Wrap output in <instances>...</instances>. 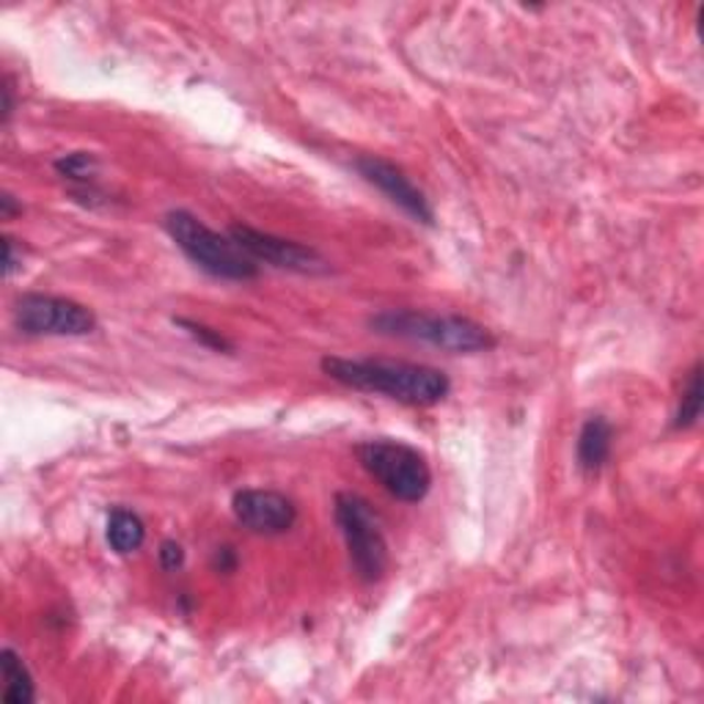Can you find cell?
<instances>
[{"label": "cell", "instance_id": "obj_16", "mask_svg": "<svg viewBox=\"0 0 704 704\" xmlns=\"http://www.w3.org/2000/svg\"><path fill=\"white\" fill-rule=\"evenodd\" d=\"M182 561H185L182 544L174 542V539H165V542L160 544V564H163L165 570H176V566H182Z\"/></svg>", "mask_w": 704, "mask_h": 704}, {"label": "cell", "instance_id": "obj_12", "mask_svg": "<svg viewBox=\"0 0 704 704\" xmlns=\"http://www.w3.org/2000/svg\"><path fill=\"white\" fill-rule=\"evenodd\" d=\"M146 539L143 520L130 509H113L108 517V544L119 556L135 553Z\"/></svg>", "mask_w": 704, "mask_h": 704}, {"label": "cell", "instance_id": "obj_9", "mask_svg": "<svg viewBox=\"0 0 704 704\" xmlns=\"http://www.w3.org/2000/svg\"><path fill=\"white\" fill-rule=\"evenodd\" d=\"M231 509L242 528L264 537L289 531L297 520L295 504L275 490H240L231 501Z\"/></svg>", "mask_w": 704, "mask_h": 704}, {"label": "cell", "instance_id": "obj_10", "mask_svg": "<svg viewBox=\"0 0 704 704\" xmlns=\"http://www.w3.org/2000/svg\"><path fill=\"white\" fill-rule=\"evenodd\" d=\"M610 443H614V427L608 418L592 416L578 435V465L586 473H597L608 462Z\"/></svg>", "mask_w": 704, "mask_h": 704}, {"label": "cell", "instance_id": "obj_3", "mask_svg": "<svg viewBox=\"0 0 704 704\" xmlns=\"http://www.w3.org/2000/svg\"><path fill=\"white\" fill-rule=\"evenodd\" d=\"M163 223L176 248L204 273L226 280H251L258 275V264L231 237L212 231L187 209H174Z\"/></svg>", "mask_w": 704, "mask_h": 704}, {"label": "cell", "instance_id": "obj_13", "mask_svg": "<svg viewBox=\"0 0 704 704\" xmlns=\"http://www.w3.org/2000/svg\"><path fill=\"white\" fill-rule=\"evenodd\" d=\"M702 366H693L691 377H688V385L685 391H682V402H680V410H676L674 416V427L676 429H685V427H693V424L698 421V416H702Z\"/></svg>", "mask_w": 704, "mask_h": 704}, {"label": "cell", "instance_id": "obj_11", "mask_svg": "<svg viewBox=\"0 0 704 704\" xmlns=\"http://www.w3.org/2000/svg\"><path fill=\"white\" fill-rule=\"evenodd\" d=\"M0 669H3V702L6 704H31L36 698L33 691V676L28 666L22 663L20 654L14 649H3L0 652Z\"/></svg>", "mask_w": 704, "mask_h": 704}, {"label": "cell", "instance_id": "obj_2", "mask_svg": "<svg viewBox=\"0 0 704 704\" xmlns=\"http://www.w3.org/2000/svg\"><path fill=\"white\" fill-rule=\"evenodd\" d=\"M369 328L380 336L405 341H421L446 352H487L495 336L484 324L457 314H429L416 308H388L369 319Z\"/></svg>", "mask_w": 704, "mask_h": 704}, {"label": "cell", "instance_id": "obj_14", "mask_svg": "<svg viewBox=\"0 0 704 704\" xmlns=\"http://www.w3.org/2000/svg\"><path fill=\"white\" fill-rule=\"evenodd\" d=\"M55 170H58L64 179L80 182V185H88L97 174V157L91 152H72L64 154L61 160H55Z\"/></svg>", "mask_w": 704, "mask_h": 704}, {"label": "cell", "instance_id": "obj_20", "mask_svg": "<svg viewBox=\"0 0 704 704\" xmlns=\"http://www.w3.org/2000/svg\"><path fill=\"white\" fill-rule=\"evenodd\" d=\"M16 204H14V196H9V193H3V198H0V215H3V220H9L11 215L16 212Z\"/></svg>", "mask_w": 704, "mask_h": 704}, {"label": "cell", "instance_id": "obj_4", "mask_svg": "<svg viewBox=\"0 0 704 704\" xmlns=\"http://www.w3.org/2000/svg\"><path fill=\"white\" fill-rule=\"evenodd\" d=\"M358 460L363 471L388 495L402 504H418L432 487V471L427 457L402 440L377 438L358 446Z\"/></svg>", "mask_w": 704, "mask_h": 704}, {"label": "cell", "instance_id": "obj_7", "mask_svg": "<svg viewBox=\"0 0 704 704\" xmlns=\"http://www.w3.org/2000/svg\"><path fill=\"white\" fill-rule=\"evenodd\" d=\"M229 237L253 258V262L273 264V267L292 270V273H328V262L319 256L314 248L302 245V242L284 240V237L267 234V231L251 229L245 223H234L229 229Z\"/></svg>", "mask_w": 704, "mask_h": 704}, {"label": "cell", "instance_id": "obj_19", "mask_svg": "<svg viewBox=\"0 0 704 704\" xmlns=\"http://www.w3.org/2000/svg\"><path fill=\"white\" fill-rule=\"evenodd\" d=\"M215 564L223 572L231 570V566H234V553H231V548H220L218 556H215Z\"/></svg>", "mask_w": 704, "mask_h": 704}, {"label": "cell", "instance_id": "obj_18", "mask_svg": "<svg viewBox=\"0 0 704 704\" xmlns=\"http://www.w3.org/2000/svg\"><path fill=\"white\" fill-rule=\"evenodd\" d=\"M0 94H3V124H9V119H11V113H14V97H11V86H9V80L3 82V88H0Z\"/></svg>", "mask_w": 704, "mask_h": 704}, {"label": "cell", "instance_id": "obj_6", "mask_svg": "<svg viewBox=\"0 0 704 704\" xmlns=\"http://www.w3.org/2000/svg\"><path fill=\"white\" fill-rule=\"evenodd\" d=\"M14 324L25 336H88L97 328V317L69 297L22 295L14 302Z\"/></svg>", "mask_w": 704, "mask_h": 704}, {"label": "cell", "instance_id": "obj_5", "mask_svg": "<svg viewBox=\"0 0 704 704\" xmlns=\"http://www.w3.org/2000/svg\"><path fill=\"white\" fill-rule=\"evenodd\" d=\"M336 526L346 542L350 564L363 583H374L388 570V542L372 504L355 493L336 495Z\"/></svg>", "mask_w": 704, "mask_h": 704}, {"label": "cell", "instance_id": "obj_1", "mask_svg": "<svg viewBox=\"0 0 704 704\" xmlns=\"http://www.w3.org/2000/svg\"><path fill=\"white\" fill-rule=\"evenodd\" d=\"M322 372L344 388L383 394L413 407L438 405L449 396L451 380L427 363L385 361V358H322Z\"/></svg>", "mask_w": 704, "mask_h": 704}, {"label": "cell", "instance_id": "obj_17", "mask_svg": "<svg viewBox=\"0 0 704 704\" xmlns=\"http://www.w3.org/2000/svg\"><path fill=\"white\" fill-rule=\"evenodd\" d=\"M16 267H20V264H16L14 240H11V237H6V240H3V275H6V278H11Z\"/></svg>", "mask_w": 704, "mask_h": 704}, {"label": "cell", "instance_id": "obj_15", "mask_svg": "<svg viewBox=\"0 0 704 704\" xmlns=\"http://www.w3.org/2000/svg\"><path fill=\"white\" fill-rule=\"evenodd\" d=\"M174 324H179V328L185 330V333H190L193 339L201 341V344L209 346V350H218V352H231V350H234V346H231V341L226 339V336L220 333V330L207 328V324H201V322H193V319H174Z\"/></svg>", "mask_w": 704, "mask_h": 704}, {"label": "cell", "instance_id": "obj_8", "mask_svg": "<svg viewBox=\"0 0 704 704\" xmlns=\"http://www.w3.org/2000/svg\"><path fill=\"white\" fill-rule=\"evenodd\" d=\"M355 168L369 185H374L380 193H385V196H388L396 207L405 209L410 218L432 226L435 212L432 207H429V198L413 185L410 176H407L399 165L388 163V160L383 157H374V154H366V157L355 160Z\"/></svg>", "mask_w": 704, "mask_h": 704}]
</instances>
